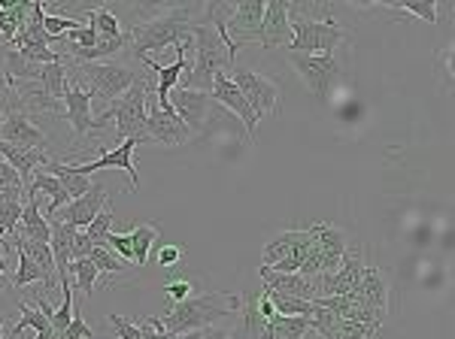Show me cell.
I'll return each mask as SVG.
<instances>
[{"mask_svg":"<svg viewBox=\"0 0 455 339\" xmlns=\"http://www.w3.org/2000/svg\"><path fill=\"white\" fill-rule=\"evenodd\" d=\"M289 16H291V4H285V0H274V4H264L261 31H259V43H261V49L291 46Z\"/></svg>","mask_w":455,"mask_h":339,"instance_id":"17","label":"cell"},{"mask_svg":"<svg viewBox=\"0 0 455 339\" xmlns=\"http://www.w3.org/2000/svg\"><path fill=\"white\" fill-rule=\"evenodd\" d=\"M88 261H92L94 267H98V276L104 279V285L109 282V276H116V279L131 276L128 264H124L122 257H116L113 252H109L107 242H100V246H94V248H92V255H88Z\"/></svg>","mask_w":455,"mask_h":339,"instance_id":"27","label":"cell"},{"mask_svg":"<svg viewBox=\"0 0 455 339\" xmlns=\"http://www.w3.org/2000/svg\"><path fill=\"white\" fill-rule=\"evenodd\" d=\"M16 242H19L21 248H25L28 257H31L36 267H40L43 288L52 291L55 282H58V272H55V257H52V248H49V242H28V240H21L19 233H16Z\"/></svg>","mask_w":455,"mask_h":339,"instance_id":"26","label":"cell"},{"mask_svg":"<svg viewBox=\"0 0 455 339\" xmlns=\"http://www.w3.org/2000/svg\"><path fill=\"white\" fill-rule=\"evenodd\" d=\"M197 339H231L225 334V330H212V327H207V330H201V336Z\"/></svg>","mask_w":455,"mask_h":339,"instance_id":"46","label":"cell"},{"mask_svg":"<svg viewBox=\"0 0 455 339\" xmlns=\"http://www.w3.org/2000/svg\"><path fill=\"white\" fill-rule=\"evenodd\" d=\"M92 248H94V242L88 240V233L85 231H76V237H73V261H79V257H88L92 255Z\"/></svg>","mask_w":455,"mask_h":339,"instance_id":"42","label":"cell"},{"mask_svg":"<svg viewBox=\"0 0 455 339\" xmlns=\"http://www.w3.org/2000/svg\"><path fill=\"white\" fill-rule=\"evenodd\" d=\"M228 76H231V83L240 88V94L246 98L249 109H252V115L259 122L267 113L280 109V88L270 83V79H264L261 73L246 70V67H237V64H234V67L228 70Z\"/></svg>","mask_w":455,"mask_h":339,"instance_id":"6","label":"cell"},{"mask_svg":"<svg viewBox=\"0 0 455 339\" xmlns=\"http://www.w3.org/2000/svg\"><path fill=\"white\" fill-rule=\"evenodd\" d=\"M92 336H94V330L83 321V312L73 309V321L68 324V330L61 334V339H92Z\"/></svg>","mask_w":455,"mask_h":339,"instance_id":"39","label":"cell"},{"mask_svg":"<svg viewBox=\"0 0 455 339\" xmlns=\"http://www.w3.org/2000/svg\"><path fill=\"white\" fill-rule=\"evenodd\" d=\"M19 315H21V319L16 321V327H12V339H19L21 330H28V327H31L34 334H46V330H52V327H49V321L43 319L40 309H31L28 304H19Z\"/></svg>","mask_w":455,"mask_h":339,"instance_id":"32","label":"cell"},{"mask_svg":"<svg viewBox=\"0 0 455 339\" xmlns=\"http://www.w3.org/2000/svg\"><path fill=\"white\" fill-rule=\"evenodd\" d=\"M261 279H264V288L283 294V297H295V300H319V282L315 279H307L300 272H274L267 267H261Z\"/></svg>","mask_w":455,"mask_h":339,"instance_id":"18","label":"cell"},{"mask_svg":"<svg viewBox=\"0 0 455 339\" xmlns=\"http://www.w3.org/2000/svg\"><path fill=\"white\" fill-rule=\"evenodd\" d=\"M61 103H64V115H68V122H70V128H73V134H76V139H85L88 134H98V130L104 128V124L94 119L92 98H88L85 88L68 83V91H64Z\"/></svg>","mask_w":455,"mask_h":339,"instance_id":"15","label":"cell"},{"mask_svg":"<svg viewBox=\"0 0 455 339\" xmlns=\"http://www.w3.org/2000/svg\"><path fill=\"white\" fill-rule=\"evenodd\" d=\"M261 16H264V0H246V4H234V12L225 21V36L231 40L234 49L240 51L243 43L259 40Z\"/></svg>","mask_w":455,"mask_h":339,"instance_id":"11","label":"cell"},{"mask_svg":"<svg viewBox=\"0 0 455 339\" xmlns=\"http://www.w3.org/2000/svg\"><path fill=\"white\" fill-rule=\"evenodd\" d=\"M310 330H319L322 339H371L377 334V330L364 327V324L337 319L334 312H328L322 306H315V312L310 315Z\"/></svg>","mask_w":455,"mask_h":339,"instance_id":"19","label":"cell"},{"mask_svg":"<svg viewBox=\"0 0 455 339\" xmlns=\"http://www.w3.org/2000/svg\"><path fill=\"white\" fill-rule=\"evenodd\" d=\"M40 191L52 197V201H49V212H55V209H61V206L70 203V197H68V191L61 188V182H58L52 173H46L43 167L34 170L31 182H28V188H25V197H36Z\"/></svg>","mask_w":455,"mask_h":339,"instance_id":"25","label":"cell"},{"mask_svg":"<svg viewBox=\"0 0 455 339\" xmlns=\"http://www.w3.org/2000/svg\"><path fill=\"white\" fill-rule=\"evenodd\" d=\"M109 231H113V209H104V212H98V216H94V221H92V225L85 227L88 240H92L94 246H100V242H104V237H107Z\"/></svg>","mask_w":455,"mask_h":339,"instance_id":"35","label":"cell"},{"mask_svg":"<svg viewBox=\"0 0 455 339\" xmlns=\"http://www.w3.org/2000/svg\"><path fill=\"white\" fill-rule=\"evenodd\" d=\"M19 218H21V203H0V231L6 233H16L19 227Z\"/></svg>","mask_w":455,"mask_h":339,"instance_id":"37","label":"cell"},{"mask_svg":"<svg viewBox=\"0 0 455 339\" xmlns=\"http://www.w3.org/2000/svg\"><path fill=\"white\" fill-rule=\"evenodd\" d=\"M152 83L146 76H137L134 85L116 98L100 115H94L100 124L113 119L116 122V134L122 139H140L146 143V130H149V113H146V98H149Z\"/></svg>","mask_w":455,"mask_h":339,"instance_id":"3","label":"cell"},{"mask_svg":"<svg viewBox=\"0 0 455 339\" xmlns=\"http://www.w3.org/2000/svg\"><path fill=\"white\" fill-rule=\"evenodd\" d=\"M192 291H195L192 282H186V279H180V282H171L164 288V294L173 300V304H180V300H188V297H192Z\"/></svg>","mask_w":455,"mask_h":339,"instance_id":"41","label":"cell"},{"mask_svg":"<svg viewBox=\"0 0 455 339\" xmlns=\"http://www.w3.org/2000/svg\"><path fill=\"white\" fill-rule=\"evenodd\" d=\"M310 231H313L315 246H319V252H322V272H334L343 264V257L349 255L347 233L337 231L334 225H325V221H315V225H310Z\"/></svg>","mask_w":455,"mask_h":339,"instance_id":"20","label":"cell"},{"mask_svg":"<svg viewBox=\"0 0 455 339\" xmlns=\"http://www.w3.org/2000/svg\"><path fill=\"white\" fill-rule=\"evenodd\" d=\"M128 237H131V248H134V267L143 270L146 264H149L152 242L158 240V227L156 225H137Z\"/></svg>","mask_w":455,"mask_h":339,"instance_id":"29","label":"cell"},{"mask_svg":"<svg viewBox=\"0 0 455 339\" xmlns=\"http://www.w3.org/2000/svg\"><path fill=\"white\" fill-rule=\"evenodd\" d=\"M85 19H88L85 25L92 28V31L98 34V36H122L124 34L122 25H119V19H116L109 10H88Z\"/></svg>","mask_w":455,"mask_h":339,"instance_id":"31","label":"cell"},{"mask_svg":"<svg viewBox=\"0 0 455 339\" xmlns=\"http://www.w3.org/2000/svg\"><path fill=\"white\" fill-rule=\"evenodd\" d=\"M395 10H403L410 12V16L416 19H425L428 25H437V4H431V0H422V4H392Z\"/></svg>","mask_w":455,"mask_h":339,"instance_id":"36","label":"cell"},{"mask_svg":"<svg viewBox=\"0 0 455 339\" xmlns=\"http://www.w3.org/2000/svg\"><path fill=\"white\" fill-rule=\"evenodd\" d=\"M0 122H4V109H0Z\"/></svg>","mask_w":455,"mask_h":339,"instance_id":"50","label":"cell"},{"mask_svg":"<svg viewBox=\"0 0 455 339\" xmlns=\"http://www.w3.org/2000/svg\"><path fill=\"white\" fill-rule=\"evenodd\" d=\"M347 297L355 300V304L371 306V309H379V312H388V285L377 267H364L355 282V288H352Z\"/></svg>","mask_w":455,"mask_h":339,"instance_id":"21","label":"cell"},{"mask_svg":"<svg viewBox=\"0 0 455 339\" xmlns=\"http://www.w3.org/2000/svg\"><path fill=\"white\" fill-rule=\"evenodd\" d=\"M186 257V246H161L158 248V267L164 270H176Z\"/></svg>","mask_w":455,"mask_h":339,"instance_id":"38","label":"cell"},{"mask_svg":"<svg viewBox=\"0 0 455 339\" xmlns=\"http://www.w3.org/2000/svg\"><path fill=\"white\" fill-rule=\"evenodd\" d=\"M291 46L289 51H304V55H334L337 43L343 40V28L331 19H289Z\"/></svg>","mask_w":455,"mask_h":339,"instance_id":"4","label":"cell"},{"mask_svg":"<svg viewBox=\"0 0 455 339\" xmlns=\"http://www.w3.org/2000/svg\"><path fill=\"white\" fill-rule=\"evenodd\" d=\"M12 246H19V242L12 240ZM34 282H43V272L31 257H28L25 248L19 246V270H16V276H12V285H16V288H25V285H34Z\"/></svg>","mask_w":455,"mask_h":339,"instance_id":"33","label":"cell"},{"mask_svg":"<svg viewBox=\"0 0 455 339\" xmlns=\"http://www.w3.org/2000/svg\"><path fill=\"white\" fill-rule=\"evenodd\" d=\"M137 146H140V139H122L116 149L100 154L98 161H92V164H70V170H73V173H79V176L98 173V170H122V173H128L131 188L137 191V188H140V176H137V167H134Z\"/></svg>","mask_w":455,"mask_h":339,"instance_id":"12","label":"cell"},{"mask_svg":"<svg viewBox=\"0 0 455 339\" xmlns=\"http://www.w3.org/2000/svg\"><path fill=\"white\" fill-rule=\"evenodd\" d=\"M300 237H304V231H283V233H276V237L270 240L267 246H264V252H261L264 264H261V267H274V264L285 261V257L291 255V248H295L298 242H300Z\"/></svg>","mask_w":455,"mask_h":339,"instance_id":"28","label":"cell"},{"mask_svg":"<svg viewBox=\"0 0 455 339\" xmlns=\"http://www.w3.org/2000/svg\"><path fill=\"white\" fill-rule=\"evenodd\" d=\"M21 203L25 201V188H6V185H0V203Z\"/></svg>","mask_w":455,"mask_h":339,"instance_id":"45","label":"cell"},{"mask_svg":"<svg viewBox=\"0 0 455 339\" xmlns=\"http://www.w3.org/2000/svg\"><path fill=\"white\" fill-rule=\"evenodd\" d=\"M68 276H70V285L73 288H79L85 294V297H92L94 294V282H98V267H94L88 257H79V261H73L68 267Z\"/></svg>","mask_w":455,"mask_h":339,"instance_id":"30","label":"cell"},{"mask_svg":"<svg viewBox=\"0 0 455 339\" xmlns=\"http://www.w3.org/2000/svg\"><path fill=\"white\" fill-rule=\"evenodd\" d=\"M0 158H4L6 164H10L21 176L25 188H28V182H31L34 170L49 164V158H46V152H43V149H28V146H10V143H0Z\"/></svg>","mask_w":455,"mask_h":339,"instance_id":"22","label":"cell"},{"mask_svg":"<svg viewBox=\"0 0 455 339\" xmlns=\"http://www.w3.org/2000/svg\"><path fill=\"white\" fill-rule=\"evenodd\" d=\"M34 339H61V334H55V330H46V334H36Z\"/></svg>","mask_w":455,"mask_h":339,"instance_id":"48","label":"cell"},{"mask_svg":"<svg viewBox=\"0 0 455 339\" xmlns=\"http://www.w3.org/2000/svg\"><path fill=\"white\" fill-rule=\"evenodd\" d=\"M192 36V10L188 6H180V10H164L158 16L137 21L128 31V43L134 58H149V51H161L180 46Z\"/></svg>","mask_w":455,"mask_h":339,"instance_id":"2","label":"cell"},{"mask_svg":"<svg viewBox=\"0 0 455 339\" xmlns=\"http://www.w3.org/2000/svg\"><path fill=\"white\" fill-rule=\"evenodd\" d=\"M237 309H243L240 294H225V291L195 294V297L173 304L171 312L161 319V327H164V334H197V330H207L212 321L234 315Z\"/></svg>","mask_w":455,"mask_h":339,"instance_id":"1","label":"cell"},{"mask_svg":"<svg viewBox=\"0 0 455 339\" xmlns=\"http://www.w3.org/2000/svg\"><path fill=\"white\" fill-rule=\"evenodd\" d=\"M310 330V319H261L252 306L243 309V336L246 339H304Z\"/></svg>","mask_w":455,"mask_h":339,"instance_id":"8","label":"cell"},{"mask_svg":"<svg viewBox=\"0 0 455 339\" xmlns=\"http://www.w3.org/2000/svg\"><path fill=\"white\" fill-rule=\"evenodd\" d=\"M49 221V248H52V257H55V272L58 279L68 276V267L73 264V237H76V227L64 225V221H55V218H46Z\"/></svg>","mask_w":455,"mask_h":339,"instance_id":"23","label":"cell"},{"mask_svg":"<svg viewBox=\"0 0 455 339\" xmlns=\"http://www.w3.org/2000/svg\"><path fill=\"white\" fill-rule=\"evenodd\" d=\"M79 76L85 79V91L88 98H100L113 103L116 98H122L131 85H134L137 73L128 64H116V61H98V64H76Z\"/></svg>","mask_w":455,"mask_h":339,"instance_id":"5","label":"cell"},{"mask_svg":"<svg viewBox=\"0 0 455 339\" xmlns=\"http://www.w3.org/2000/svg\"><path fill=\"white\" fill-rule=\"evenodd\" d=\"M0 185H6V188H25L21 176H19L10 164H6L4 158H0Z\"/></svg>","mask_w":455,"mask_h":339,"instance_id":"43","label":"cell"},{"mask_svg":"<svg viewBox=\"0 0 455 339\" xmlns=\"http://www.w3.org/2000/svg\"><path fill=\"white\" fill-rule=\"evenodd\" d=\"M255 312L261 315V319H276V309L274 304H270V297H267V291H261L259 297H255V304H252Z\"/></svg>","mask_w":455,"mask_h":339,"instance_id":"44","label":"cell"},{"mask_svg":"<svg viewBox=\"0 0 455 339\" xmlns=\"http://www.w3.org/2000/svg\"><path fill=\"white\" fill-rule=\"evenodd\" d=\"M4 237H6V231H0V242H4ZM6 270H10V267H6V257L0 255V276H4Z\"/></svg>","mask_w":455,"mask_h":339,"instance_id":"47","label":"cell"},{"mask_svg":"<svg viewBox=\"0 0 455 339\" xmlns=\"http://www.w3.org/2000/svg\"><path fill=\"white\" fill-rule=\"evenodd\" d=\"M25 206H21V218H19V237L28 240V242H49V221L46 216L40 212V203H36V197H25Z\"/></svg>","mask_w":455,"mask_h":339,"instance_id":"24","label":"cell"},{"mask_svg":"<svg viewBox=\"0 0 455 339\" xmlns=\"http://www.w3.org/2000/svg\"><path fill=\"white\" fill-rule=\"evenodd\" d=\"M289 64L298 70L304 85L313 91V98H325L334 79L340 76V61L334 55H304V51H285Z\"/></svg>","mask_w":455,"mask_h":339,"instance_id":"7","label":"cell"},{"mask_svg":"<svg viewBox=\"0 0 455 339\" xmlns=\"http://www.w3.org/2000/svg\"><path fill=\"white\" fill-rule=\"evenodd\" d=\"M104 209H107V191H104V185H98V182H94V185L88 188L83 197L70 201L68 206H61V209L49 212L46 218L64 221V225L76 227V231H85V227L94 221V216H98V212H104Z\"/></svg>","mask_w":455,"mask_h":339,"instance_id":"10","label":"cell"},{"mask_svg":"<svg viewBox=\"0 0 455 339\" xmlns=\"http://www.w3.org/2000/svg\"><path fill=\"white\" fill-rule=\"evenodd\" d=\"M85 21H76V19H61V16H52V12H46L43 16V31H46L52 40H58V36H64L68 31H76V28H83Z\"/></svg>","mask_w":455,"mask_h":339,"instance_id":"34","label":"cell"},{"mask_svg":"<svg viewBox=\"0 0 455 339\" xmlns=\"http://www.w3.org/2000/svg\"><path fill=\"white\" fill-rule=\"evenodd\" d=\"M210 98L216 100V103H222L225 109H231V113L246 124L249 143H255V130H259V119L252 115V109H249L246 98L240 94V88L231 83V76H228V73H216V79H212V88H210Z\"/></svg>","mask_w":455,"mask_h":339,"instance_id":"16","label":"cell"},{"mask_svg":"<svg viewBox=\"0 0 455 339\" xmlns=\"http://www.w3.org/2000/svg\"><path fill=\"white\" fill-rule=\"evenodd\" d=\"M109 321H113L116 334H119V339H140V327H137L134 321L122 319V315H109Z\"/></svg>","mask_w":455,"mask_h":339,"instance_id":"40","label":"cell"},{"mask_svg":"<svg viewBox=\"0 0 455 339\" xmlns=\"http://www.w3.org/2000/svg\"><path fill=\"white\" fill-rule=\"evenodd\" d=\"M4 324H6V315H0V330H4ZM0 339H4V334H0Z\"/></svg>","mask_w":455,"mask_h":339,"instance_id":"49","label":"cell"},{"mask_svg":"<svg viewBox=\"0 0 455 339\" xmlns=\"http://www.w3.org/2000/svg\"><path fill=\"white\" fill-rule=\"evenodd\" d=\"M171 106H173V113L180 115V122L186 124L188 130H201L204 128V122L210 119V109H212V100L207 91H195V88H180L176 85L173 91H171Z\"/></svg>","mask_w":455,"mask_h":339,"instance_id":"14","label":"cell"},{"mask_svg":"<svg viewBox=\"0 0 455 339\" xmlns=\"http://www.w3.org/2000/svg\"><path fill=\"white\" fill-rule=\"evenodd\" d=\"M146 113H149V130H146V143H158L167 146V149H176V146H186L192 139V130L180 122L176 113H164L158 109L156 94L149 88V98H146Z\"/></svg>","mask_w":455,"mask_h":339,"instance_id":"9","label":"cell"},{"mask_svg":"<svg viewBox=\"0 0 455 339\" xmlns=\"http://www.w3.org/2000/svg\"><path fill=\"white\" fill-rule=\"evenodd\" d=\"M0 143L10 146H28V149H46L49 137L43 134L40 128L31 122V115L25 113L21 106H12L10 113L4 115L0 122Z\"/></svg>","mask_w":455,"mask_h":339,"instance_id":"13","label":"cell"}]
</instances>
